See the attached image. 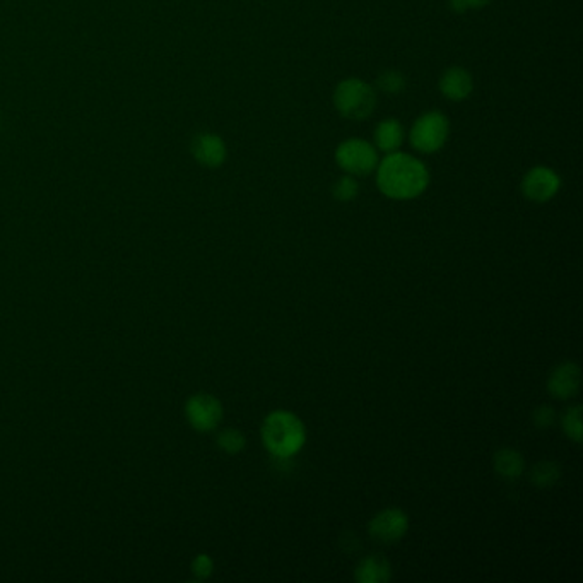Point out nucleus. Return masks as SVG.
Returning a JSON list of instances; mask_svg holds the SVG:
<instances>
[{"label": "nucleus", "mask_w": 583, "mask_h": 583, "mask_svg": "<svg viewBox=\"0 0 583 583\" xmlns=\"http://www.w3.org/2000/svg\"><path fill=\"white\" fill-rule=\"evenodd\" d=\"M375 172L376 186L388 199H416L429 186V170L423 161L402 151L387 154Z\"/></svg>", "instance_id": "f257e3e1"}, {"label": "nucleus", "mask_w": 583, "mask_h": 583, "mask_svg": "<svg viewBox=\"0 0 583 583\" xmlns=\"http://www.w3.org/2000/svg\"><path fill=\"white\" fill-rule=\"evenodd\" d=\"M262 443L276 459H292L305 447V424L294 412H270L262 424Z\"/></svg>", "instance_id": "f03ea898"}, {"label": "nucleus", "mask_w": 583, "mask_h": 583, "mask_svg": "<svg viewBox=\"0 0 583 583\" xmlns=\"http://www.w3.org/2000/svg\"><path fill=\"white\" fill-rule=\"evenodd\" d=\"M334 106L344 119H368L376 106V93L368 82L349 78L337 84L334 91Z\"/></svg>", "instance_id": "7ed1b4c3"}, {"label": "nucleus", "mask_w": 583, "mask_h": 583, "mask_svg": "<svg viewBox=\"0 0 583 583\" xmlns=\"http://www.w3.org/2000/svg\"><path fill=\"white\" fill-rule=\"evenodd\" d=\"M450 135V122L438 111H426L412 123L409 143L419 154H435L447 144Z\"/></svg>", "instance_id": "20e7f679"}, {"label": "nucleus", "mask_w": 583, "mask_h": 583, "mask_svg": "<svg viewBox=\"0 0 583 583\" xmlns=\"http://www.w3.org/2000/svg\"><path fill=\"white\" fill-rule=\"evenodd\" d=\"M378 149L365 139H345L335 149L337 166L351 176H366L378 166Z\"/></svg>", "instance_id": "39448f33"}, {"label": "nucleus", "mask_w": 583, "mask_h": 583, "mask_svg": "<svg viewBox=\"0 0 583 583\" xmlns=\"http://www.w3.org/2000/svg\"><path fill=\"white\" fill-rule=\"evenodd\" d=\"M559 188H561L559 175L553 168L543 166V164L530 168L522 178L524 197L537 204H544L556 197Z\"/></svg>", "instance_id": "423d86ee"}, {"label": "nucleus", "mask_w": 583, "mask_h": 583, "mask_svg": "<svg viewBox=\"0 0 583 583\" xmlns=\"http://www.w3.org/2000/svg\"><path fill=\"white\" fill-rule=\"evenodd\" d=\"M409 529V518L400 508H385L371 518L368 532L378 543L394 544L400 541Z\"/></svg>", "instance_id": "0eeeda50"}, {"label": "nucleus", "mask_w": 583, "mask_h": 583, "mask_svg": "<svg viewBox=\"0 0 583 583\" xmlns=\"http://www.w3.org/2000/svg\"><path fill=\"white\" fill-rule=\"evenodd\" d=\"M186 416L196 429L212 431L214 428H217V424L221 423L223 406L217 398L199 394L188 400Z\"/></svg>", "instance_id": "6e6552de"}, {"label": "nucleus", "mask_w": 583, "mask_h": 583, "mask_svg": "<svg viewBox=\"0 0 583 583\" xmlns=\"http://www.w3.org/2000/svg\"><path fill=\"white\" fill-rule=\"evenodd\" d=\"M580 388V368L578 365L567 361L556 366L549 375L547 390L549 394L559 400L575 398Z\"/></svg>", "instance_id": "1a4fd4ad"}, {"label": "nucleus", "mask_w": 583, "mask_h": 583, "mask_svg": "<svg viewBox=\"0 0 583 583\" xmlns=\"http://www.w3.org/2000/svg\"><path fill=\"white\" fill-rule=\"evenodd\" d=\"M192 153L200 164L207 168H217L228 158L225 141L216 133H200L192 143Z\"/></svg>", "instance_id": "9d476101"}, {"label": "nucleus", "mask_w": 583, "mask_h": 583, "mask_svg": "<svg viewBox=\"0 0 583 583\" xmlns=\"http://www.w3.org/2000/svg\"><path fill=\"white\" fill-rule=\"evenodd\" d=\"M440 91L450 101H464L474 91V80L464 67H450L440 80Z\"/></svg>", "instance_id": "9b49d317"}, {"label": "nucleus", "mask_w": 583, "mask_h": 583, "mask_svg": "<svg viewBox=\"0 0 583 583\" xmlns=\"http://www.w3.org/2000/svg\"><path fill=\"white\" fill-rule=\"evenodd\" d=\"M373 139H375L373 146L385 154H390V153L400 151V147L404 144V139H406V132H404V127L398 120L385 119L376 125V129L373 132Z\"/></svg>", "instance_id": "f8f14e48"}, {"label": "nucleus", "mask_w": 583, "mask_h": 583, "mask_svg": "<svg viewBox=\"0 0 583 583\" xmlns=\"http://www.w3.org/2000/svg\"><path fill=\"white\" fill-rule=\"evenodd\" d=\"M355 577L359 583H385L392 577V567L384 556L371 555L363 557L355 570Z\"/></svg>", "instance_id": "ddd939ff"}, {"label": "nucleus", "mask_w": 583, "mask_h": 583, "mask_svg": "<svg viewBox=\"0 0 583 583\" xmlns=\"http://www.w3.org/2000/svg\"><path fill=\"white\" fill-rule=\"evenodd\" d=\"M493 464H494V471L504 479H518L524 474V469H525V461L522 453L514 449H502L496 451Z\"/></svg>", "instance_id": "4468645a"}, {"label": "nucleus", "mask_w": 583, "mask_h": 583, "mask_svg": "<svg viewBox=\"0 0 583 583\" xmlns=\"http://www.w3.org/2000/svg\"><path fill=\"white\" fill-rule=\"evenodd\" d=\"M561 477V467L553 461H541L530 469V481L534 486L547 490L555 486Z\"/></svg>", "instance_id": "2eb2a0df"}, {"label": "nucleus", "mask_w": 583, "mask_h": 583, "mask_svg": "<svg viewBox=\"0 0 583 583\" xmlns=\"http://www.w3.org/2000/svg\"><path fill=\"white\" fill-rule=\"evenodd\" d=\"M358 180H356V176H351V175L341 176L332 186V196L339 202H351L358 197Z\"/></svg>", "instance_id": "dca6fc26"}, {"label": "nucleus", "mask_w": 583, "mask_h": 583, "mask_svg": "<svg viewBox=\"0 0 583 583\" xmlns=\"http://www.w3.org/2000/svg\"><path fill=\"white\" fill-rule=\"evenodd\" d=\"M563 429L567 433V437L571 438L573 441L580 443L582 441V406H571L568 411L563 416Z\"/></svg>", "instance_id": "f3484780"}, {"label": "nucleus", "mask_w": 583, "mask_h": 583, "mask_svg": "<svg viewBox=\"0 0 583 583\" xmlns=\"http://www.w3.org/2000/svg\"><path fill=\"white\" fill-rule=\"evenodd\" d=\"M376 86L387 94H400L406 90V78L398 72V70H385L378 80H376Z\"/></svg>", "instance_id": "a211bd4d"}, {"label": "nucleus", "mask_w": 583, "mask_h": 583, "mask_svg": "<svg viewBox=\"0 0 583 583\" xmlns=\"http://www.w3.org/2000/svg\"><path fill=\"white\" fill-rule=\"evenodd\" d=\"M217 445L221 447V450L228 451V453H238V451L245 449L247 438L238 429L229 428V429H225V431L219 433Z\"/></svg>", "instance_id": "6ab92c4d"}, {"label": "nucleus", "mask_w": 583, "mask_h": 583, "mask_svg": "<svg viewBox=\"0 0 583 583\" xmlns=\"http://www.w3.org/2000/svg\"><path fill=\"white\" fill-rule=\"evenodd\" d=\"M555 419H556V412L551 406H539L532 414V421L541 429L553 426Z\"/></svg>", "instance_id": "aec40b11"}, {"label": "nucleus", "mask_w": 583, "mask_h": 583, "mask_svg": "<svg viewBox=\"0 0 583 583\" xmlns=\"http://www.w3.org/2000/svg\"><path fill=\"white\" fill-rule=\"evenodd\" d=\"M212 568H214L212 559L209 556H206V555H200V556L196 557V561L192 565V570L199 578L209 577L212 573Z\"/></svg>", "instance_id": "412c9836"}, {"label": "nucleus", "mask_w": 583, "mask_h": 583, "mask_svg": "<svg viewBox=\"0 0 583 583\" xmlns=\"http://www.w3.org/2000/svg\"><path fill=\"white\" fill-rule=\"evenodd\" d=\"M449 5L453 13L464 14L465 11H469L465 0H449Z\"/></svg>", "instance_id": "4be33fe9"}, {"label": "nucleus", "mask_w": 583, "mask_h": 583, "mask_svg": "<svg viewBox=\"0 0 583 583\" xmlns=\"http://www.w3.org/2000/svg\"><path fill=\"white\" fill-rule=\"evenodd\" d=\"M465 2H467L469 9H482L490 4L491 0H465Z\"/></svg>", "instance_id": "5701e85b"}]
</instances>
